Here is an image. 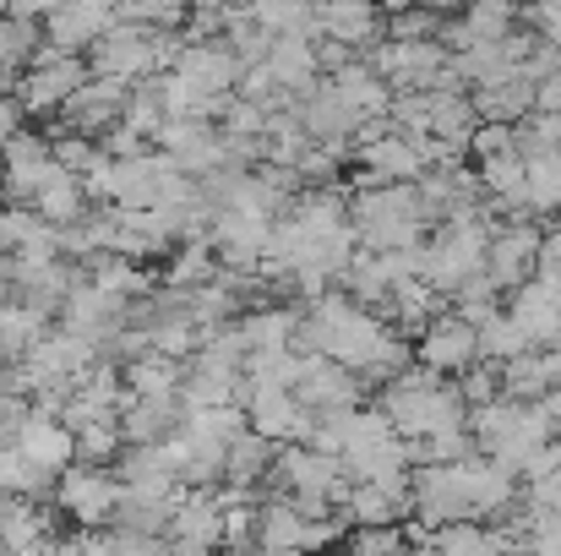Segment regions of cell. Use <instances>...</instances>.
<instances>
[{"label": "cell", "instance_id": "obj_1", "mask_svg": "<svg viewBox=\"0 0 561 556\" xmlns=\"http://www.w3.org/2000/svg\"><path fill=\"white\" fill-rule=\"evenodd\" d=\"M376 409L387 415V425L403 436V442H431L442 431H458L463 425V398L453 387V376H436L425 366H403L376 398Z\"/></svg>", "mask_w": 561, "mask_h": 556}, {"label": "cell", "instance_id": "obj_2", "mask_svg": "<svg viewBox=\"0 0 561 556\" xmlns=\"http://www.w3.org/2000/svg\"><path fill=\"white\" fill-rule=\"evenodd\" d=\"M350 224H355L360 251H403V246H420L431 235V213H425L414 181L360 185L350 196Z\"/></svg>", "mask_w": 561, "mask_h": 556}, {"label": "cell", "instance_id": "obj_3", "mask_svg": "<svg viewBox=\"0 0 561 556\" xmlns=\"http://www.w3.org/2000/svg\"><path fill=\"white\" fill-rule=\"evenodd\" d=\"M186 33L170 27H137V22H115L93 49H88V71L93 77H115V82H148L153 71H170L181 55Z\"/></svg>", "mask_w": 561, "mask_h": 556}, {"label": "cell", "instance_id": "obj_4", "mask_svg": "<svg viewBox=\"0 0 561 556\" xmlns=\"http://www.w3.org/2000/svg\"><path fill=\"white\" fill-rule=\"evenodd\" d=\"M366 66H371L392 93L447 88V44H442V38H381Z\"/></svg>", "mask_w": 561, "mask_h": 556}, {"label": "cell", "instance_id": "obj_5", "mask_svg": "<svg viewBox=\"0 0 561 556\" xmlns=\"http://www.w3.org/2000/svg\"><path fill=\"white\" fill-rule=\"evenodd\" d=\"M88 60L82 55H60L49 44H38V55L27 60V71L16 77V104L22 115H60V104L88 82Z\"/></svg>", "mask_w": 561, "mask_h": 556}, {"label": "cell", "instance_id": "obj_6", "mask_svg": "<svg viewBox=\"0 0 561 556\" xmlns=\"http://www.w3.org/2000/svg\"><path fill=\"white\" fill-rule=\"evenodd\" d=\"M267 480H284V497H328L333 508H344V497H350L344 464H339L333 453L306 447V442H284Z\"/></svg>", "mask_w": 561, "mask_h": 556}, {"label": "cell", "instance_id": "obj_7", "mask_svg": "<svg viewBox=\"0 0 561 556\" xmlns=\"http://www.w3.org/2000/svg\"><path fill=\"white\" fill-rule=\"evenodd\" d=\"M131 306L137 300H121V295H110V290H99V284H71V295L60 300V328L66 333H77V339H88L99 355L115 344V333L131 322Z\"/></svg>", "mask_w": 561, "mask_h": 556}, {"label": "cell", "instance_id": "obj_8", "mask_svg": "<svg viewBox=\"0 0 561 556\" xmlns=\"http://www.w3.org/2000/svg\"><path fill=\"white\" fill-rule=\"evenodd\" d=\"M153 148L159 154H170L175 159V170H186V175H213V170H224V164H234L229 159V137H224V126L218 121H191V115H170L164 126H159V137H153Z\"/></svg>", "mask_w": 561, "mask_h": 556}, {"label": "cell", "instance_id": "obj_9", "mask_svg": "<svg viewBox=\"0 0 561 556\" xmlns=\"http://www.w3.org/2000/svg\"><path fill=\"white\" fill-rule=\"evenodd\" d=\"M49 497L60 502V513H66L77 530H99V524L115 519V475L99 469V464H71V469H60V480H55Z\"/></svg>", "mask_w": 561, "mask_h": 556}, {"label": "cell", "instance_id": "obj_10", "mask_svg": "<svg viewBox=\"0 0 561 556\" xmlns=\"http://www.w3.org/2000/svg\"><path fill=\"white\" fill-rule=\"evenodd\" d=\"M480 361V339H474V322H463L458 311H436L425 328H420V344H414V366L436 371V376H458Z\"/></svg>", "mask_w": 561, "mask_h": 556}, {"label": "cell", "instance_id": "obj_11", "mask_svg": "<svg viewBox=\"0 0 561 556\" xmlns=\"http://www.w3.org/2000/svg\"><path fill=\"white\" fill-rule=\"evenodd\" d=\"M540 229L529 218H513V224H496L491 240H485V279L507 295L518 290L524 279H535V262H540Z\"/></svg>", "mask_w": 561, "mask_h": 556}, {"label": "cell", "instance_id": "obj_12", "mask_svg": "<svg viewBox=\"0 0 561 556\" xmlns=\"http://www.w3.org/2000/svg\"><path fill=\"white\" fill-rule=\"evenodd\" d=\"M513 300L502 306L518 328H524V339L535 344V350H551L561 339V273H535V279H524L518 290H507Z\"/></svg>", "mask_w": 561, "mask_h": 556}, {"label": "cell", "instance_id": "obj_13", "mask_svg": "<svg viewBox=\"0 0 561 556\" xmlns=\"http://www.w3.org/2000/svg\"><path fill=\"white\" fill-rule=\"evenodd\" d=\"M300 355H306V350H300ZM289 393L300 398V409H311V415H333V409H355V404L366 398V382H360L350 366L328 361V355H306Z\"/></svg>", "mask_w": 561, "mask_h": 556}, {"label": "cell", "instance_id": "obj_14", "mask_svg": "<svg viewBox=\"0 0 561 556\" xmlns=\"http://www.w3.org/2000/svg\"><path fill=\"white\" fill-rule=\"evenodd\" d=\"M115 27V0H60L44 16V44L60 55H88Z\"/></svg>", "mask_w": 561, "mask_h": 556}, {"label": "cell", "instance_id": "obj_15", "mask_svg": "<svg viewBox=\"0 0 561 556\" xmlns=\"http://www.w3.org/2000/svg\"><path fill=\"white\" fill-rule=\"evenodd\" d=\"M295 115H300L306 137L322 143V148H333V154H344V148L355 143V132L366 126V121L344 104V93H339L333 82H317L311 93H300V99H295Z\"/></svg>", "mask_w": 561, "mask_h": 556}, {"label": "cell", "instance_id": "obj_16", "mask_svg": "<svg viewBox=\"0 0 561 556\" xmlns=\"http://www.w3.org/2000/svg\"><path fill=\"white\" fill-rule=\"evenodd\" d=\"M126 82H115V77H88L66 104H60V126L66 132H77V137H104L115 121H121V110H126Z\"/></svg>", "mask_w": 561, "mask_h": 556}, {"label": "cell", "instance_id": "obj_17", "mask_svg": "<svg viewBox=\"0 0 561 556\" xmlns=\"http://www.w3.org/2000/svg\"><path fill=\"white\" fill-rule=\"evenodd\" d=\"M245 425L284 447V442H306L311 409H300V398L289 387H245Z\"/></svg>", "mask_w": 561, "mask_h": 556}, {"label": "cell", "instance_id": "obj_18", "mask_svg": "<svg viewBox=\"0 0 561 556\" xmlns=\"http://www.w3.org/2000/svg\"><path fill=\"white\" fill-rule=\"evenodd\" d=\"M381 11L376 0H317L311 5V38H333L344 49H366L381 38Z\"/></svg>", "mask_w": 561, "mask_h": 556}, {"label": "cell", "instance_id": "obj_19", "mask_svg": "<svg viewBox=\"0 0 561 556\" xmlns=\"http://www.w3.org/2000/svg\"><path fill=\"white\" fill-rule=\"evenodd\" d=\"M11 447H16L22 458H33L44 475H55V480H60V469L77 464V442H71V425H66L60 415H38V409H27V420H22L16 436H11Z\"/></svg>", "mask_w": 561, "mask_h": 556}, {"label": "cell", "instance_id": "obj_20", "mask_svg": "<svg viewBox=\"0 0 561 556\" xmlns=\"http://www.w3.org/2000/svg\"><path fill=\"white\" fill-rule=\"evenodd\" d=\"M170 71H181L186 82H196L202 93H234V82H240V55L224 44V38H186L181 44V55H175V66Z\"/></svg>", "mask_w": 561, "mask_h": 556}, {"label": "cell", "instance_id": "obj_21", "mask_svg": "<svg viewBox=\"0 0 561 556\" xmlns=\"http://www.w3.org/2000/svg\"><path fill=\"white\" fill-rule=\"evenodd\" d=\"M344 524L355 530H392L409 519V480H392V486H376V480H350V497H344Z\"/></svg>", "mask_w": 561, "mask_h": 556}, {"label": "cell", "instance_id": "obj_22", "mask_svg": "<svg viewBox=\"0 0 561 556\" xmlns=\"http://www.w3.org/2000/svg\"><path fill=\"white\" fill-rule=\"evenodd\" d=\"M267 77L278 82V93L300 99L322 82V66H317V38L311 33H273V49H267Z\"/></svg>", "mask_w": 561, "mask_h": 556}, {"label": "cell", "instance_id": "obj_23", "mask_svg": "<svg viewBox=\"0 0 561 556\" xmlns=\"http://www.w3.org/2000/svg\"><path fill=\"white\" fill-rule=\"evenodd\" d=\"M0 170H5V196H33L44 185V175L55 170V148L38 132H16L0 148Z\"/></svg>", "mask_w": 561, "mask_h": 556}, {"label": "cell", "instance_id": "obj_24", "mask_svg": "<svg viewBox=\"0 0 561 556\" xmlns=\"http://www.w3.org/2000/svg\"><path fill=\"white\" fill-rule=\"evenodd\" d=\"M49 546H55V519H49L38 502H16V497H5V508H0V552L44 556Z\"/></svg>", "mask_w": 561, "mask_h": 556}, {"label": "cell", "instance_id": "obj_25", "mask_svg": "<svg viewBox=\"0 0 561 556\" xmlns=\"http://www.w3.org/2000/svg\"><path fill=\"white\" fill-rule=\"evenodd\" d=\"M496 376H502V398H513V404H540L561 382V355L557 350H524V355H513L507 366H496Z\"/></svg>", "mask_w": 561, "mask_h": 556}, {"label": "cell", "instance_id": "obj_26", "mask_svg": "<svg viewBox=\"0 0 561 556\" xmlns=\"http://www.w3.org/2000/svg\"><path fill=\"white\" fill-rule=\"evenodd\" d=\"M425 126H431V143L463 154L469 137H474V126H480V115H474V104L458 88H431L425 93Z\"/></svg>", "mask_w": 561, "mask_h": 556}, {"label": "cell", "instance_id": "obj_27", "mask_svg": "<svg viewBox=\"0 0 561 556\" xmlns=\"http://www.w3.org/2000/svg\"><path fill=\"white\" fill-rule=\"evenodd\" d=\"M240 339H245V355L256 350H295V333H300V311L295 306H245L234 317Z\"/></svg>", "mask_w": 561, "mask_h": 556}, {"label": "cell", "instance_id": "obj_28", "mask_svg": "<svg viewBox=\"0 0 561 556\" xmlns=\"http://www.w3.org/2000/svg\"><path fill=\"white\" fill-rule=\"evenodd\" d=\"M469 104H474V115H480V121L524 126V121L535 115V82H524V77H502V82L474 88V93H469Z\"/></svg>", "mask_w": 561, "mask_h": 556}, {"label": "cell", "instance_id": "obj_29", "mask_svg": "<svg viewBox=\"0 0 561 556\" xmlns=\"http://www.w3.org/2000/svg\"><path fill=\"white\" fill-rule=\"evenodd\" d=\"M273 458H278V442L256 436L251 425L224 447V486H240V491H256L267 475H273Z\"/></svg>", "mask_w": 561, "mask_h": 556}, {"label": "cell", "instance_id": "obj_30", "mask_svg": "<svg viewBox=\"0 0 561 556\" xmlns=\"http://www.w3.org/2000/svg\"><path fill=\"white\" fill-rule=\"evenodd\" d=\"M306 530H311V519H300L289 497H273V502L256 508V552H267V556L300 552L306 556Z\"/></svg>", "mask_w": 561, "mask_h": 556}, {"label": "cell", "instance_id": "obj_31", "mask_svg": "<svg viewBox=\"0 0 561 556\" xmlns=\"http://www.w3.org/2000/svg\"><path fill=\"white\" fill-rule=\"evenodd\" d=\"M27 207L44 218V224H55V229H66V224H77L82 213H88V196H82V181L71 175V170H49L44 175V185L27 196Z\"/></svg>", "mask_w": 561, "mask_h": 556}, {"label": "cell", "instance_id": "obj_32", "mask_svg": "<svg viewBox=\"0 0 561 556\" xmlns=\"http://www.w3.org/2000/svg\"><path fill=\"white\" fill-rule=\"evenodd\" d=\"M181 376H186V361H170L159 350L121 366V382H126L131 398H181Z\"/></svg>", "mask_w": 561, "mask_h": 556}, {"label": "cell", "instance_id": "obj_33", "mask_svg": "<svg viewBox=\"0 0 561 556\" xmlns=\"http://www.w3.org/2000/svg\"><path fill=\"white\" fill-rule=\"evenodd\" d=\"M328 82L344 93V104H350L360 121H381V115H387V104H392V88L376 77L366 60H350V66H339Z\"/></svg>", "mask_w": 561, "mask_h": 556}, {"label": "cell", "instance_id": "obj_34", "mask_svg": "<svg viewBox=\"0 0 561 556\" xmlns=\"http://www.w3.org/2000/svg\"><path fill=\"white\" fill-rule=\"evenodd\" d=\"M82 273H88V284H99V290H110V295H121V300H148V295H153L148 268H142V262H131V257H115V251L88 257V262H82Z\"/></svg>", "mask_w": 561, "mask_h": 556}, {"label": "cell", "instance_id": "obj_35", "mask_svg": "<svg viewBox=\"0 0 561 556\" xmlns=\"http://www.w3.org/2000/svg\"><path fill=\"white\" fill-rule=\"evenodd\" d=\"M524 213H561V148L524 154Z\"/></svg>", "mask_w": 561, "mask_h": 556}, {"label": "cell", "instance_id": "obj_36", "mask_svg": "<svg viewBox=\"0 0 561 556\" xmlns=\"http://www.w3.org/2000/svg\"><path fill=\"white\" fill-rule=\"evenodd\" d=\"M431 556H507V535L491 524L458 519V524L431 530Z\"/></svg>", "mask_w": 561, "mask_h": 556}, {"label": "cell", "instance_id": "obj_37", "mask_svg": "<svg viewBox=\"0 0 561 556\" xmlns=\"http://www.w3.org/2000/svg\"><path fill=\"white\" fill-rule=\"evenodd\" d=\"M44 333H49V317H44V311H33V306H22V300H5V306H0V361H5V366H16Z\"/></svg>", "mask_w": 561, "mask_h": 556}, {"label": "cell", "instance_id": "obj_38", "mask_svg": "<svg viewBox=\"0 0 561 556\" xmlns=\"http://www.w3.org/2000/svg\"><path fill=\"white\" fill-rule=\"evenodd\" d=\"M436 311H442V295H436L425 279H403V284H392L381 317H387L392 328H425Z\"/></svg>", "mask_w": 561, "mask_h": 556}, {"label": "cell", "instance_id": "obj_39", "mask_svg": "<svg viewBox=\"0 0 561 556\" xmlns=\"http://www.w3.org/2000/svg\"><path fill=\"white\" fill-rule=\"evenodd\" d=\"M55 491V475H44L33 458H22L11 442H0V497H16V502H38Z\"/></svg>", "mask_w": 561, "mask_h": 556}, {"label": "cell", "instance_id": "obj_40", "mask_svg": "<svg viewBox=\"0 0 561 556\" xmlns=\"http://www.w3.org/2000/svg\"><path fill=\"white\" fill-rule=\"evenodd\" d=\"M474 339H480V361L485 366H507L513 355H524V350H535L529 339H524V328L507 317V311H496V317H485L480 328H474Z\"/></svg>", "mask_w": 561, "mask_h": 556}, {"label": "cell", "instance_id": "obj_41", "mask_svg": "<svg viewBox=\"0 0 561 556\" xmlns=\"http://www.w3.org/2000/svg\"><path fill=\"white\" fill-rule=\"evenodd\" d=\"M38 44H44V27L38 22H22V16H0V71L5 77H22L27 71V60L38 55Z\"/></svg>", "mask_w": 561, "mask_h": 556}, {"label": "cell", "instance_id": "obj_42", "mask_svg": "<svg viewBox=\"0 0 561 556\" xmlns=\"http://www.w3.org/2000/svg\"><path fill=\"white\" fill-rule=\"evenodd\" d=\"M170 115H164V104H159V82H131V93H126V110H121V126L126 132H137L148 148H153V137H159V126H164Z\"/></svg>", "mask_w": 561, "mask_h": 556}, {"label": "cell", "instance_id": "obj_43", "mask_svg": "<svg viewBox=\"0 0 561 556\" xmlns=\"http://www.w3.org/2000/svg\"><path fill=\"white\" fill-rule=\"evenodd\" d=\"M71 442H77V464H99V469H110L121 458V447H126L115 420H88V425L71 431Z\"/></svg>", "mask_w": 561, "mask_h": 556}, {"label": "cell", "instance_id": "obj_44", "mask_svg": "<svg viewBox=\"0 0 561 556\" xmlns=\"http://www.w3.org/2000/svg\"><path fill=\"white\" fill-rule=\"evenodd\" d=\"M213 279H218V257H213V246H207V240H191L186 251L170 262L164 290H202V284H213Z\"/></svg>", "mask_w": 561, "mask_h": 556}, {"label": "cell", "instance_id": "obj_45", "mask_svg": "<svg viewBox=\"0 0 561 556\" xmlns=\"http://www.w3.org/2000/svg\"><path fill=\"white\" fill-rule=\"evenodd\" d=\"M186 0H115V22H137V27H186Z\"/></svg>", "mask_w": 561, "mask_h": 556}, {"label": "cell", "instance_id": "obj_46", "mask_svg": "<svg viewBox=\"0 0 561 556\" xmlns=\"http://www.w3.org/2000/svg\"><path fill=\"white\" fill-rule=\"evenodd\" d=\"M453 387H458L463 409H480V404L502 398V376H496V366H485V361H474L469 371H458V376H453Z\"/></svg>", "mask_w": 561, "mask_h": 556}, {"label": "cell", "instance_id": "obj_47", "mask_svg": "<svg viewBox=\"0 0 561 556\" xmlns=\"http://www.w3.org/2000/svg\"><path fill=\"white\" fill-rule=\"evenodd\" d=\"M49 148H55V164H60V170H71L77 181H82V175L99 164V154H104L93 137H77V132H66V137H60V143H49Z\"/></svg>", "mask_w": 561, "mask_h": 556}, {"label": "cell", "instance_id": "obj_48", "mask_svg": "<svg viewBox=\"0 0 561 556\" xmlns=\"http://www.w3.org/2000/svg\"><path fill=\"white\" fill-rule=\"evenodd\" d=\"M442 11H431V5H414V11H398L392 22H387V38H436L442 33Z\"/></svg>", "mask_w": 561, "mask_h": 556}, {"label": "cell", "instance_id": "obj_49", "mask_svg": "<svg viewBox=\"0 0 561 556\" xmlns=\"http://www.w3.org/2000/svg\"><path fill=\"white\" fill-rule=\"evenodd\" d=\"M507 148H518V126L480 121V126H474V137H469V154H474V159H496V154H507Z\"/></svg>", "mask_w": 561, "mask_h": 556}, {"label": "cell", "instance_id": "obj_50", "mask_svg": "<svg viewBox=\"0 0 561 556\" xmlns=\"http://www.w3.org/2000/svg\"><path fill=\"white\" fill-rule=\"evenodd\" d=\"M546 475H561V436L540 442V447L518 464V480H524V486H529V480H546Z\"/></svg>", "mask_w": 561, "mask_h": 556}, {"label": "cell", "instance_id": "obj_51", "mask_svg": "<svg viewBox=\"0 0 561 556\" xmlns=\"http://www.w3.org/2000/svg\"><path fill=\"white\" fill-rule=\"evenodd\" d=\"M535 110H546V115H561V66L546 77V82H535Z\"/></svg>", "mask_w": 561, "mask_h": 556}, {"label": "cell", "instance_id": "obj_52", "mask_svg": "<svg viewBox=\"0 0 561 556\" xmlns=\"http://www.w3.org/2000/svg\"><path fill=\"white\" fill-rule=\"evenodd\" d=\"M55 5H60V0H11L5 11H11V16H22V22H44Z\"/></svg>", "mask_w": 561, "mask_h": 556}, {"label": "cell", "instance_id": "obj_53", "mask_svg": "<svg viewBox=\"0 0 561 556\" xmlns=\"http://www.w3.org/2000/svg\"><path fill=\"white\" fill-rule=\"evenodd\" d=\"M540 404H546V415H551V431L561 436V382L551 387V393H546V398H540Z\"/></svg>", "mask_w": 561, "mask_h": 556}, {"label": "cell", "instance_id": "obj_54", "mask_svg": "<svg viewBox=\"0 0 561 556\" xmlns=\"http://www.w3.org/2000/svg\"><path fill=\"white\" fill-rule=\"evenodd\" d=\"M414 5H425V0H376L381 16H398V11H414Z\"/></svg>", "mask_w": 561, "mask_h": 556}, {"label": "cell", "instance_id": "obj_55", "mask_svg": "<svg viewBox=\"0 0 561 556\" xmlns=\"http://www.w3.org/2000/svg\"><path fill=\"white\" fill-rule=\"evenodd\" d=\"M191 11H229V5H245V0H186Z\"/></svg>", "mask_w": 561, "mask_h": 556}, {"label": "cell", "instance_id": "obj_56", "mask_svg": "<svg viewBox=\"0 0 561 556\" xmlns=\"http://www.w3.org/2000/svg\"><path fill=\"white\" fill-rule=\"evenodd\" d=\"M44 556H88V552H82L77 541H55V546H49V552H44Z\"/></svg>", "mask_w": 561, "mask_h": 556}, {"label": "cell", "instance_id": "obj_57", "mask_svg": "<svg viewBox=\"0 0 561 556\" xmlns=\"http://www.w3.org/2000/svg\"><path fill=\"white\" fill-rule=\"evenodd\" d=\"M431 11H453V5H463V0H425Z\"/></svg>", "mask_w": 561, "mask_h": 556}, {"label": "cell", "instance_id": "obj_58", "mask_svg": "<svg viewBox=\"0 0 561 556\" xmlns=\"http://www.w3.org/2000/svg\"><path fill=\"white\" fill-rule=\"evenodd\" d=\"M0 202H5V170H0Z\"/></svg>", "mask_w": 561, "mask_h": 556}, {"label": "cell", "instance_id": "obj_59", "mask_svg": "<svg viewBox=\"0 0 561 556\" xmlns=\"http://www.w3.org/2000/svg\"><path fill=\"white\" fill-rule=\"evenodd\" d=\"M0 393H5V361H0Z\"/></svg>", "mask_w": 561, "mask_h": 556}, {"label": "cell", "instance_id": "obj_60", "mask_svg": "<svg viewBox=\"0 0 561 556\" xmlns=\"http://www.w3.org/2000/svg\"><path fill=\"white\" fill-rule=\"evenodd\" d=\"M322 556H350V552H322Z\"/></svg>", "mask_w": 561, "mask_h": 556}, {"label": "cell", "instance_id": "obj_61", "mask_svg": "<svg viewBox=\"0 0 561 556\" xmlns=\"http://www.w3.org/2000/svg\"><path fill=\"white\" fill-rule=\"evenodd\" d=\"M557 355H561V339H557Z\"/></svg>", "mask_w": 561, "mask_h": 556}, {"label": "cell", "instance_id": "obj_62", "mask_svg": "<svg viewBox=\"0 0 561 556\" xmlns=\"http://www.w3.org/2000/svg\"><path fill=\"white\" fill-rule=\"evenodd\" d=\"M0 556H11V552H0Z\"/></svg>", "mask_w": 561, "mask_h": 556}, {"label": "cell", "instance_id": "obj_63", "mask_svg": "<svg viewBox=\"0 0 561 556\" xmlns=\"http://www.w3.org/2000/svg\"><path fill=\"white\" fill-rule=\"evenodd\" d=\"M557 229H561V224H557Z\"/></svg>", "mask_w": 561, "mask_h": 556}]
</instances>
